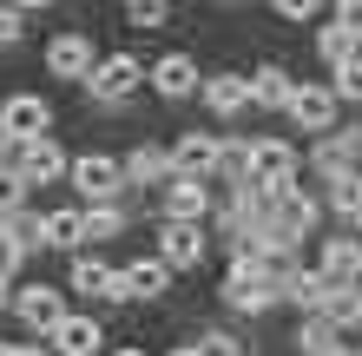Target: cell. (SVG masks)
<instances>
[{"label": "cell", "instance_id": "6da1fadb", "mask_svg": "<svg viewBox=\"0 0 362 356\" xmlns=\"http://www.w3.org/2000/svg\"><path fill=\"white\" fill-rule=\"evenodd\" d=\"M47 125H53V106L40 93H13L7 106H0V132L7 139H33V132H47Z\"/></svg>", "mask_w": 362, "mask_h": 356}, {"label": "cell", "instance_id": "7a4b0ae2", "mask_svg": "<svg viewBox=\"0 0 362 356\" xmlns=\"http://www.w3.org/2000/svg\"><path fill=\"white\" fill-rule=\"evenodd\" d=\"M296 172V152L284 139H250V185H264V192H276Z\"/></svg>", "mask_w": 362, "mask_h": 356}, {"label": "cell", "instance_id": "3957f363", "mask_svg": "<svg viewBox=\"0 0 362 356\" xmlns=\"http://www.w3.org/2000/svg\"><path fill=\"white\" fill-rule=\"evenodd\" d=\"M158 251H165V264H172V270H198V264H204V231H198V218H172V224H165V238H158Z\"/></svg>", "mask_w": 362, "mask_h": 356}, {"label": "cell", "instance_id": "277c9868", "mask_svg": "<svg viewBox=\"0 0 362 356\" xmlns=\"http://www.w3.org/2000/svg\"><path fill=\"white\" fill-rule=\"evenodd\" d=\"M284 113L303 125V132H329V119H336V93H329V86H290Z\"/></svg>", "mask_w": 362, "mask_h": 356}, {"label": "cell", "instance_id": "5b68a950", "mask_svg": "<svg viewBox=\"0 0 362 356\" xmlns=\"http://www.w3.org/2000/svg\"><path fill=\"white\" fill-rule=\"evenodd\" d=\"M7 310H13V317L27 323V330H53L59 317H66V310H59V290H47V284L13 290V297H7Z\"/></svg>", "mask_w": 362, "mask_h": 356}, {"label": "cell", "instance_id": "8992f818", "mask_svg": "<svg viewBox=\"0 0 362 356\" xmlns=\"http://www.w3.org/2000/svg\"><path fill=\"white\" fill-rule=\"evenodd\" d=\"M86 86L99 99H125V93H139V59L132 53H112V59H93V73H86Z\"/></svg>", "mask_w": 362, "mask_h": 356}, {"label": "cell", "instance_id": "52a82bcc", "mask_svg": "<svg viewBox=\"0 0 362 356\" xmlns=\"http://www.w3.org/2000/svg\"><path fill=\"white\" fill-rule=\"evenodd\" d=\"M20 145V178H27V185H47V178H59V172H66V159H59V145H47V132H33V139H13Z\"/></svg>", "mask_w": 362, "mask_h": 356}, {"label": "cell", "instance_id": "ba28073f", "mask_svg": "<svg viewBox=\"0 0 362 356\" xmlns=\"http://www.w3.org/2000/svg\"><path fill=\"white\" fill-rule=\"evenodd\" d=\"M47 73L53 79H86L93 73V40L86 33H59L53 47H47Z\"/></svg>", "mask_w": 362, "mask_h": 356}, {"label": "cell", "instance_id": "9c48e42d", "mask_svg": "<svg viewBox=\"0 0 362 356\" xmlns=\"http://www.w3.org/2000/svg\"><path fill=\"white\" fill-rule=\"evenodd\" d=\"M47 337H53V356H93L105 343V330H99V317H59Z\"/></svg>", "mask_w": 362, "mask_h": 356}, {"label": "cell", "instance_id": "30bf717a", "mask_svg": "<svg viewBox=\"0 0 362 356\" xmlns=\"http://www.w3.org/2000/svg\"><path fill=\"white\" fill-rule=\"evenodd\" d=\"M73 290H79V297H99V304H125L119 270H105L99 258H73Z\"/></svg>", "mask_w": 362, "mask_h": 356}, {"label": "cell", "instance_id": "8fae6325", "mask_svg": "<svg viewBox=\"0 0 362 356\" xmlns=\"http://www.w3.org/2000/svg\"><path fill=\"white\" fill-rule=\"evenodd\" d=\"M73 185H79V192H86V198H112L119 185H125V172H119L112 159H99V152H86V159L73 165Z\"/></svg>", "mask_w": 362, "mask_h": 356}, {"label": "cell", "instance_id": "7c38bea8", "mask_svg": "<svg viewBox=\"0 0 362 356\" xmlns=\"http://www.w3.org/2000/svg\"><path fill=\"white\" fill-rule=\"evenodd\" d=\"M211 159H218V139H204V132H185V139L172 145V172H178V178H204Z\"/></svg>", "mask_w": 362, "mask_h": 356}, {"label": "cell", "instance_id": "4fadbf2b", "mask_svg": "<svg viewBox=\"0 0 362 356\" xmlns=\"http://www.w3.org/2000/svg\"><path fill=\"white\" fill-rule=\"evenodd\" d=\"M119 284H125V304H132V297H158V290L172 284V264H165V258H139L132 270H119Z\"/></svg>", "mask_w": 362, "mask_h": 356}, {"label": "cell", "instance_id": "5bb4252c", "mask_svg": "<svg viewBox=\"0 0 362 356\" xmlns=\"http://www.w3.org/2000/svg\"><path fill=\"white\" fill-rule=\"evenodd\" d=\"M165 212H172V218H204V212H211L204 178H178V172H172V185H165Z\"/></svg>", "mask_w": 362, "mask_h": 356}, {"label": "cell", "instance_id": "9a60e30c", "mask_svg": "<svg viewBox=\"0 0 362 356\" xmlns=\"http://www.w3.org/2000/svg\"><path fill=\"white\" fill-rule=\"evenodd\" d=\"M191 86H198V67H191L185 53H165L158 67H152V93H165V99H185Z\"/></svg>", "mask_w": 362, "mask_h": 356}, {"label": "cell", "instance_id": "2e32d148", "mask_svg": "<svg viewBox=\"0 0 362 356\" xmlns=\"http://www.w3.org/2000/svg\"><path fill=\"white\" fill-rule=\"evenodd\" d=\"M356 159H362V132H329L323 145H316V165H323L329 178H343V172H356Z\"/></svg>", "mask_w": 362, "mask_h": 356}, {"label": "cell", "instance_id": "e0dca14e", "mask_svg": "<svg viewBox=\"0 0 362 356\" xmlns=\"http://www.w3.org/2000/svg\"><path fill=\"white\" fill-rule=\"evenodd\" d=\"M323 277H329V284H362V244H356V238L323 244Z\"/></svg>", "mask_w": 362, "mask_h": 356}, {"label": "cell", "instance_id": "ac0fdd59", "mask_svg": "<svg viewBox=\"0 0 362 356\" xmlns=\"http://www.w3.org/2000/svg\"><path fill=\"white\" fill-rule=\"evenodd\" d=\"M119 172L132 178V185H165V178H172V152H158V145H139V152L125 159Z\"/></svg>", "mask_w": 362, "mask_h": 356}, {"label": "cell", "instance_id": "d6986e66", "mask_svg": "<svg viewBox=\"0 0 362 356\" xmlns=\"http://www.w3.org/2000/svg\"><path fill=\"white\" fill-rule=\"evenodd\" d=\"M244 99H250V79H244V73H218V79H204V106H211V113H238Z\"/></svg>", "mask_w": 362, "mask_h": 356}, {"label": "cell", "instance_id": "ffe728a7", "mask_svg": "<svg viewBox=\"0 0 362 356\" xmlns=\"http://www.w3.org/2000/svg\"><path fill=\"white\" fill-rule=\"evenodd\" d=\"M40 244H53V251L86 244V218H79V212H53V218H40Z\"/></svg>", "mask_w": 362, "mask_h": 356}, {"label": "cell", "instance_id": "44dd1931", "mask_svg": "<svg viewBox=\"0 0 362 356\" xmlns=\"http://www.w3.org/2000/svg\"><path fill=\"white\" fill-rule=\"evenodd\" d=\"M336 343V323L323 317V310H303V323H296V350H303V356H323Z\"/></svg>", "mask_w": 362, "mask_h": 356}, {"label": "cell", "instance_id": "7402d4cb", "mask_svg": "<svg viewBox=\"0 0 362 356\" xmlns=\"http://www.w3.org/2000/svg\"><path fill=\"white\" fill-rule=\"evenodd\" d=\"M290 99V73L284 67H257V79H250V106H284Z\"/></svg>", "mask_w": 362, "mask_h": 356}, {"label": "cell", "instance_id": "603a6c76", "mask_svg": "<svg viewBox=\"0 0 362 356\" xmlns=\"http://www.w3.org/2000/svg\"><path fill=\"white\" fill-rule=\"evenodd\" d=\"M211 172H224L230 185H244V178H250V145H244V139H218V159H211Z\"/></svg>", "mask_w": 362, "mask_h": 356}, {"label": "cell", "instance_id": "cb8c5ba5", "mask_svg": "<svg viewBox=\"0 0 362 356\" xmlns=\"http://www.w3.org/2000/svg\"><path fill=\"white\" fill-rule=\"evenodd\" d=\"M329 93L362 106V53H343V59H336V86H329Z\"/></svg>", "mask_w": 362, "mask_h": 356}, {"label": "cell", "instance_id": "d4e9b609", "mask_svg": "<svg viewBox=\"0 0 362 356\" xmlns=\"http://www.w3.org/2000/svg\"><path fill=\"white\" fill-rule=\"evenodd\" d=\"M79 218H86V238H119L125 231V212H119V205H93V212H79Z\"/></svg>", "mask_w": 362, "mask_h": 356}, {"label": "cell", "instance_id": "484cf974", "mask_svg": "<svg viewBox=\"0 0 362 356\" xmlns=\"http://www.w3.org/2000/svg\"><path fill=\"white\" fill-rule=\"evenodd\" d=\"M316 53H323L329 67H336L343 53H356V33H349V27H323V33H316Z\"/></svg>", "mask_w": 362, "mask_h": 356}, {"label": "cell", "instance_id": "4316f807", "mask_svg": "<svg viewBox=\"0 0 362 356\" xmlns=\"http://www.w3.org/2000/svg\"><path fill=\"white\" fill-rule=\"evenodd\" d=\"M329 205H336L343 218H356V212H362V172H343V178H336V198H329Z\"/></svg>", "mask_w": 362, "mask_h": 356}, {"label": "cell", "instance_id": "83f0119b", "mask_svg": "<svg viewBox=\"0 0 362 356\" xmlns=\"http://www.w3.org/2000/svg\"><path fill=\"white\" fill-rule=\"evenodd\" d=\"M20 198H27V178H20V165H0V212H20Z\"/></svg>", "mask_w": 362, "mask_h": 356}, {"label": "cell", "instance_id": "f1b7e54d", "mask_svg": "<svg viewBox=\"0 0 362 356\" xmlns=\"http://www.w3.org/2000/svg\"><path fill=\"white\" fill-rule=\"evenodd\" d=\"M165 13H172L165 0H125V20H132V27H158Z\"/></svg>", "mask_w": 362, "mask_h": 356}, {"label": "cell", "instance_id": "f546056e", "mask_svg": "<svg viewBox=\"0 0 362 356\" xmlns=\"http://www.w3.org/2000/svg\"><path fill=\"white\" fill-rule=\"evenodd\" d=\"M20 258H27V244H20L7 224H0V277H13V270H20Z\"/></svg>", "mask_w": 362, "mask_h": 356}, {"label": "cell", "instance_id": "4dcf8cb0", "mask_svg": "<svg viewBox=\"0 0 362 356\" xmlns=\"http://www.w3.org/2000/svg\"><path fill=\"white\" fill-rule=\"evenodd\" d=\"M198 356H244V350H238V337H224V330H204V337H198Z\"/></svg>", "mask_w": 362, "mask_h": 356}, {"label": "cell", "instance_id": "1f68e13d", "mask_svg": "<svg viewBox=\"0 0 362 356\" xmlns=\"http://www.w3.org/2000/svg\"><path fill=\"white\" fill-rule=\"evenodd\" d=\"M336 27H349L362 40V0H336Z\"/></svg>", "mask_w": 362, "mask_h": 356}, {"label": "cell", "instance_id": "d6a6232c", "mask_svg": "<svg viewBox=\"0 0 362 356\" xmlns=\"http://www.w3.org/2000/svg\"><path fill=\"white\" fill-rule=\"evenodd\" d=\"M20 40V7H0V47H13Z\"/></svg>", "mask_w": 362, "mask_h": 356}, {"label": "cell", "instance_id": "836d02e7", "mask_svg": "<svg viewBox=\"0 0 362 356\" xmlns=\"http://www.w3.org/2000/svg\"><path fill=\"white\" fill-rule=\"evenodd\" d=\"M323 0H276V13H290V20H303V13H316Z\"/></svg>", "mask_w": 362, "mask_h": 356}, {"label": "cell", "instance_id": "e575fe53", "mask_svg": "<svg viewBox=\"0 0 362 356\" xmlns=\"http://www.w3.org/2000/svg\"><path fill=\"white\" fill-rule=\"evenodd\" d=\"M13 7H20V13H33V7H53V0H13Z\"/></svg>", "mask_w": 362, "mask_h": 356}, {"label": "cell", "instance_id": "d590c367", "mask_svg": "<svg viewBox=\"0 0 362 356\" xmlns=\"http://www.w3.org/2000/svg\"><path fill=\"white\" fill-rule=\"evenodd\" d=\"M323 356H356V350H349V343H329V350H323Z\"/></svg>", "mask_w": 362, "mask_h": 356}, {"label": "cell", "instance_id": "8d00e7d4", "mask_svg": "<svg viewBox=\"0 0 362 356\" xmlns=\"http://www.w3.org/2000/svg\"><path fill=\"white\" fill-rule=\"evenodd\" d=\"M7 356H40V350H20V343H13V350H7Z\"/></svg>", "mask_w": 362, "mask_h": 356}, {"label": "cell", "instance_id": "74e56055", "mask_svg": "<svg viewBox=\"0 0 362 356\" xmlns=\"http://www.w3.org/2000/svg\"><path fill=\"white\" fill-rule=\"evenodd\" d=\"M0 310H7V277H0Z\"/></svg>", "mask_w": 362, "mask_h": 356}, {"label": "cell", "instance_id": "f35d334b", "mask_svg": "<svg viewBox=\"0 0 362 356\" xmlns=\"http://www.w3.org/2000/svg\"><path fill=\"white\" fill-rule=\"evenodd\" d=\"M0 152H13V139H7V132H0Z\"/></svg>", "mask_w": 362, "mask_h": 356}, {"label": "cell", "instance_id": "ab89813d", "mask_svg": "<svg viewBox=\"0 0 362 356\" xmlns=\"http://www.w3.org/2000/svg\"><path fill=\"white\" fill-rule=\"evenodd\" d=\"M172 356H198V343H191V350H172Z\"/></svg>", "mask_w": 362, "mask_h": 356}, {"label": "cell", "instance_id": "60d3db41", "mask_svg": "<svg viewBox=\"0 0 362 356\" xmlns=\"http://www.w3.org/2000/svg\"><path fill=\"white\" fill-rule=\"evenodd\" d=\"M119 356H145V350H119Z\"/></svg>", "mask_w": 362, "mask_h": 356}, {"label": "cell", "instance_id": "b9f144b4", "mask_svg": "<svg viewBox=\"0 0 362 356\" xmlns=\"http://www.w3.org/2000/svg\"><path fill=\"white\" fill-rule=\"evenodd\" d=\"M7 350H13V343H0V356H7Z\"/></svg>", "mask_w": 362, "mask_h": 356}, {"label": "cell", "instance_id": "7bdbcfd3", "mask_svg": "<svg viewBox=\"0 0 362 356\" xmlns=\"http://www.w3.org/2000/svg\"><path fill=\"white\" fill-rule=\"evenodd\" d=\"M356 231H362V212H356Z\"/></svg>", "mask_w": 362, "mask_h": 356}]
</instances>
